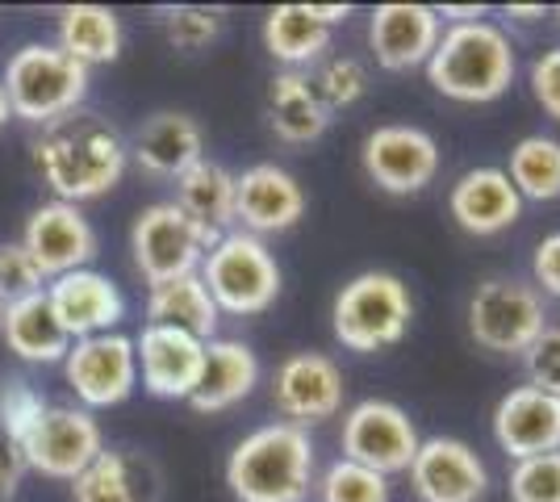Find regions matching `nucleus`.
I'll use <instances>...</instances> for the list:
<instances>
[{"label":"nucleus","instance_id":"1","mask_svg":"<svg viewBox=\"0 0 560 502\" xmlns=\"http://www.w3.org/2000/svg\"><path fill=\"white\" fill-rule=\"evenodd\" d=\"M130 151L114 126L96 114H68V118L43 126L34 139V172L55 192V201H93L105 197L126 176Z\"/></svg>","mask_w":560,"mask_h":502},{"label":"nucleus","instance_id":"2","mask_svg":"<svg viewBox=\"0 0 560 502\" xmlns=\"http://www.w3.org/2000/svg\"><path fill=\"white\" fill-rule=\"evenodd\" d=\"M514 75H518V59H514L511 34L490 17L447 25L435 55L427 59L431 89L460 105H490L498 96H506Z\"/></svg>","mask_w":560,"mask_h":502},{"label":"nucleus","instance_id":"3","mask_svg":"<svg viewBox=\"0 0 560 502\" xmlns=\"http://www.w3.org/2000/svg\"><path fill=\"white\" fill-rule=\"evenodd\" d=\"M226 486L238 502H305L314 490V440L298 423H264L234 444Z\"/></svg>","mask_w":560,"mask_h":502},{"label":"nucleus","instance_id":"4","mask_svg":"<svg viewBox=\"0 0 560 502\" xmlns=\"http://www.w3.org/2000/svg\"><path fill=\"white\" fill-rule=\"evenodd\" d=\"M410 323H415L410 285L381 268L351 277L330 302V331L348 352H360V357L397 348L410 335Z\"/></svg>","mask_w":560,"mask_h":502},{"label":"nucleus","instance_id":"5","mask_svg":"<svg viewBox=\"0 0 560 502\" xmlns=\"http://www.w3.org/2000/svg\"><path fill=\"white\" fill-rule=\"evenodd\" d=\"M0 89H4L13 118L30 126H50L75 114L80 101L89 96V68L50 43H30L9 55Z\"/></svg>","mask_w":560,"mask_h":502},{"label":"nucleus","instance_id":"6","mask_svg":"<svg viewBox=\"0 0 560 502\" xmlns=\"http://www.w3.org/2000/svg\"><path fill=\"white\" fill-rule=\"evenodd\" d=\"M201 281L210 289L218 314H264L280 297V264L268 243L247 231H226L201 260Z\"/></svg>","mask_w":560,"mask_h":502},{"label":"nucleus","instance_id":"7","mask_svg":"<svg viewBox=\"0 0 560 502\" xmlns=\"http://www.w3.org/2000/svg\"><path fill=\"white\" fill-rule=\"evenodd\" d=\"M548 327L544 293L518 277H486L468 297V335L493 357H523Z\"/></svg>","mask_w":560,"mask_h":502},{"label":"nucleus","instance_id":"8","mask_svg":"<svg viewBox=\"0 0 560 502\" xmlns=\"http://www.w3.org/2000/svg\"><path fill=\"white\" fill-rule=\"evenodd\" d=\"M222 235H213L206 226H197L192 218L176 206V201H155L135 218L130 231V252H135V268L147 285H164L176 277L197 272L206 252Z\"/></svg>","mask_w":560,"mask_h":502},{"label":"nucleus","instance_id":"9","mask_svg":"<svg viewBox=\"0 0 560 502\" xmlns=\"http://www.w3.org/2000/svg\"><path fill=\"white\" fill-rule=\"evenodd\" d=\"M419 444L422 435L415 419L389 398H364L343 415V431H339L343 460H355L381 478L406 474L415 465Z\"/></svg>","mask_w":560,"mask_h":502},{"label":"nucleus","instance_id":"10","mask_svg":"<svg viewBox=\"0 0 560 502\" xmlns=\"http://www.w3.org/2000/svg\"><path fill=\"white\" fill-rule=\"evenodd\" d=\"M360 164L381 192L415 197L440 176V143L422 126L385 121V126L369 130V139L360 147Z\"/></svg>","mask_w":560,"mask_h":502},{"label":"nucleus","instance_id":"11","mask_svg":"<svg viewBox=\"0 0 560 502\" xmlns=\"http://www.w3.org/2000/svg\"><path fill=\"white\" fill-rule=\"evenodd\" d=\"M101 453L105 435L84 407H47L22 440L25 469L59 481H75Z\"/></svg>","mask_w":560,"mask_h":502},{"label":"nucleus","instance_id":"12","mask_svg":"<svg viewBox=\"0 0 560 502\" xmlns=\"http://www.w3.org/2000/svg\"><path fill=\"white\" fill-rule=\"evenodd\" d=\"M71 394L93 407H117L135 394L139 385V357H135V339L130 335H93V339H75L71 352L63 357Z\"/></svg>","mask_w":560,"mask_h":502},{"label":"nucleus","instance_id":"13","mask_svg":"<svg viewBox=\"0 0 560 502\" xmlns=\"http://www.w3.org/2000/svg\"><path fill=\"white\" fill-rule=\"evenodd\" d=\"M343 369L339 360L327 352H293L289 360H280L277 377H272V402L284 415V423L298 428H314L327 423L343 410Z\"/></svg>","mask_w":560,"mask_h":502},{"label":"nucleus","instance_id":"14","mask_svg":"<svg viewBox=\"0 0 560 502\" xmlns=\"http://www.w3.org/2000/svg\"><path fill=\"white\" fill-rule=\"evenodd\" d=\"M406 474L419 502H481L490 490L486 460L456 435H427Z\"/></svg>","mask_w":560,"mask_h":502},{"label":"nucleus","instance_id":"15","mask_svg":"<svg viewBox=\"0 0 560 502\" xmlns=\"http://www.w3.org/2000/svg\"><path fill=\"white\" fill-rule=\"evenodd\" d=\"M305 218L302 180L280 164H252L234 176V231L247 235H284Z\"/></svg>","mask_w":560,"mask_h":502},{"label":"nucleus","instance_id":"16","mask_svg":"<svg viewBox=\"0 0 560 502\" xmlns=\"http://www.w3.org/2000/svg\"><path fill=\"white\" fill-rule=\"evenodd\" d=\"M22 247L30 252V260L38 264V272L55 281L63 272L89 268V260L96 256V231L93 222L80 214V206L47 201L25 222Z\"/></svg>","mask_w":560,"mask_h":502},{"label":"nucleus","instance_id":"17","mask_svg":"<svg viewBox=\"0 0 560 502\" xmlns=\"http://www.w3.org/2000/svg\"><path fill=\"white\" fill-rule=\"evenodd\" d=\"M135 357H139L142 385L151 398L188 402L197 382H201V369H206V339L147 323L135 339Z\"/></svg>","mask_w":560,"mask_h":502},{"label":"nucleus","instance_id":"18","mask_svg":"<svg viewBox=\"0 0 560 502\" xmlns=\"http://www.w3.org/2000/svg\"><path fill=\"white\" fill-rule=\"evenodd\" d=\"M493 444L511 460L560 453V398L536 385H514L493 407Z\"/></svg>","mask_w":560,"mask_h":502},{"label":"nucleus","instance_id":"19","mask_svg":"<svg viewBox=\"0 0 560 502\" xmlns=\"http://www.w3.org/2000/svg\"><path fill=\"white\" fill-rule=\"evenodd\" d=\"M447 214L465 235L493 240L523 218V197H518V189L502 167L481 164L456 176V185L447 192Z\"/></svg>","mask_w":560,"mask_h":502},{"label":"nucleus","instance_id":"20","mask_svg":"<svg viewBox=\"0 0 560 502\" xmlns=\"http://www.w3.org/2000/svg\"><path fill=\"white\" fill-rule=\"evenodd\" d=\"M444 22L431 4H376L369 17V47L385 72H415L440 47Z\"/></svg>","mask_w":560,"mask_h":502},{"label":"nucleus","instance_id":"21","mask_svg":"<svg viewBox=\"0 0 560 502\" xmlns=\"http://www.w3.org/2000/svg\"><path fill=\"white\" fill-rule=\"evenodd\" d=\"M47 302L55 318L63 323V331L75 339H93V335H109L126 314V297L121 289L93 268H75L47 281Z\"/></svg>","mask_w":560,"mask_h":502},{"label":"nucleus","instance_id":"22","mask_svg":"<svg viewBox=\"0 0 560 502\" xmlns=\"http://www.w3.org/2000/svg\"><path fill=\"white\" fill-rule=\"evenodd\" d=\"M126 151L142 172L176 180L197 160H206V135H201L197 118H188L180 109H160L135 130V143Z\"/></svg>","mask_w":560,"mask_h":502},{"label":"nucleus","instance_id":"23","mask_svg":"<svg viewBox=\"0 0 560 502\" xmlns=\"http://www.w3.org/2000/svg\"><path fill=\"white\" fill-rule=\"evenodd\" d=\"M259 385V357L243 343V339H218L213 335L206 343V369L201 382L192 389L188 407L201 415H222V410L238 407L243 398H252Z\"/></svg>","mask_w":560,"mask_h":502},{"label":"nucleus","instance_id":"24","mask_svg":"<svg viewBox=\"0 0 560 502\" xmlns=\"http://www.w3.org/2000/svg\"><path fill=\"white\" fill-rule=\"evenodd\" d=\"M0 335H4V348L30 364H59L71 352V335L50 311L47 289L30 293L22 302H9L0 314Z\"/></svg>","mask_w":560,"mask_h":502},{"label":"nucleus","instance_id":"25","mask_svg":"<svg viewBox=\"0 0 560 502\" xmlns=\"http://www.w3.org/2000/svg\"><path fill=\"white\" fill-rule=\"evenodd\" d=\"M160 474L135 453H105L71 481V502H155Z\"/></svg>","mask_w":560,"mask_h":502},{"label":"nucleus","instance_id":"26","mask_svg":"<svg viewBox=\"0 0 560 502\" xmlns=\"http://www.w3.org/2000/svg\"><path fill=\"white\" fill-rule=\"evenodd\" d=\"M330 114L314 93L305 72H277L268 80V130L280 143L305 147L327 135Z\"/></svg>","mask_w":560,"mask_h":502},{"label":"nucleus","instance_id":"27","mask_svg":"<svg viewBox=\"0 0 560 502\" xmlns=\"http://www.w3.org/2000/svg\"><path fill=\"white\" fill-rule=\"evenodd\" d=\"M330 25L314 17L310 4H277L264 17V50L284 63V72H302L310 63H323L330 50Z\"/></svg>","mask_w":560,"mask_h":502},{"label":"nucleus","instance_id":"28","mask_svg":"<svg viewBox=\"0 0 560 502\" xmlns=\"http://www.w3.org/2000/svg\"><path fill=\"white\" fill-rule=\"evenodd\" d=\"M147 323L151 327H172V331H185L192 339L210 343L213 331H218V306H213L201 272L151 285V293H147Z\"/></svg>","mask_w":560,"mask_h":502},{"label":"nucleus","instance_id":"29","mask_svg":"<svg viewBox=\"0 0 560 502\" xmlns=\"http://www.w3.org/2000/svg\"><path fill=\"white\" fill-rule=\"evenodd\" d=\"M176 206L213 235L234 231V172L213 160H197L176 176Z\"/></svg>","mask_w":560,"mask_h":502},{"label":"nucleus","instance_id":"30","mask_svg":"<svg viewBox=\"0 0 560 502\" xmlns=\"http://www.w3.org/2000/svg\"><path fill=\"white\" fill-rule=\"evenodd\" d=\"M59 50H68L75 63L96 68V63H114L121 55V22L114 9L105 4H68L59 13Z\"/></svg>","mask_w":560,"mask_h":502},{"label":"nucleus","instance_id":"31","mask_svg":"<svg viewBox=\"0 0 560 502\" xmlns=\"http://www.w3.org/2000/svg\"><path fill=\"white\" fill-rule=\"evenodd\" d=\"M511 176L523 201H557L560 197V139L552 135H527L511 147V164L502 167Z\"/></svg>","mask_w":560,"mask_h":502},{"label":"nucleus","instance_id":"32","mask_svg":"<svg viewBox=\"0 0 560 502\" xmlns=\"http://www.w3.org/2000/svg\"><path fill=\"white\" fill-rule=\"evenodd\" d=\"M310 84H314V93L323 101V109L335 114V109H351L360 96L369 93V72H364L360 59L335 55V59H323V63H318V72L310 75Z\"/></svg>","mask_w":560,"mask_h":502},{"label":"nucleus","instance_id":"33","mask_svg":"<svg viewBox=\"0 0 560 502\" xmlns=\"http://www.w3.org/2000/svg\"><path fill=\"white\" fill-rule=\"evenodd\" d=\"M314 486H318L323 502H389V478H381L355 460H343V456L327 465V474Z\"/></svg>","mask_w":560,"mask_h":502},{"label":"nucleus","instance_id":"34","mask_svg":"<svg viewBox=\"0 0 560 502\" xmlns=\"http://www.w3.org/2000/svg\"><path fill=\"white\" fill-rule=\"evenodd\" d=\"M506 494H511V502H560V453L514 460Z\"/></svg>","mask_w":560,"mask_h":502},{"label":"nucleus","instance_id":"35","mask_svg":"<svg viewBox=\"0 0 560 502\" xmlns=\"http://www.w3.org/2000/svg\"><path fill=\"white\" fill-rule=\"evenodd\" d=\"M50 402L34 389V385L25 382V377H4L0 382V431L9 435V440H18L22 444L30 428L43 419V410Z\"/></svg>","mask_w":560,"mask_h":502},{"label":"nucleus","instance_id":"36","mask_svg":"<svg viewBox=\"0 0 560 502\" xmlns=\"http://www.w3.org/2000/svg\"><path fill=\"white\" fill-rule=\"evenodd\" d=\"M222 17L218 9H201V4H180V9H167L164 13V38L176 50H206L218 38Z\"/></svg>","mask_w":560,"mask_h":502},{"label":"nucleus","instance_id":"37","mask_svg":"<svg viewBox=\"0 0 560 502\" xmlns=\"http://www.w3.org/2000/svg\"><path fill=\"white\" fill-rule=\"evenodd\" d=\"M47 277L38 272V264L30 260V252L18 243H0V302H22L30 293H43Z\"/></svg>","mask_w":560,"mask_h":502},{"label":"nucleus","instance_id":"38","mask_svg":"<svg viewBox=\"0 0 560 502\" xmlns=\"http://www.w3.org/2000/svg\"><path fill=\"white\" fill-rule=\"evenodd\" d=\"M523 369H527V385L560 398V327H544V335L523 352Z\"/></svg>","mask_w":560,"mask_h":502},{"label":"nucleus","instance_id":"39","mask_svg":"<svg viewBox=\"0 0 560 502\" xmlns=\"http://www.w3.org/2000/svg\"><path fill=\"white\" fill-rule=\"evenodd\" d=\"M527 84H532V96L544 109V118L560 121V47L539 55L532 63V72H527Z\"/></svg>","mask_w":560,"mask_h":502},{"label":"nucleus","instance_id":"40","mask_svg":"<svg viewBox=\"0 0 560 502\" xmlns=\"http://www.w3.org/2000/svg\"><path fill=\"white\" fill-rule=\"evenodd\" d=\"M532 277H536V289H544L548 297L560 302V231H552V235H544V240L536 243Z\"/></svg>","mask_w":560,"mask_h":502},{"label":"nucleus","instance_id":"41","mask_svg":"<svg viewBox=\"0 0 560 502\" xmlns=\"http://www.w3.org/2000/svg\"><path fill=\"white\" fill-rule=\"evenodd\" d=\"M22 478H25L22 444H18V440H9V435L0 431V502H13Z\"/></svg>","mask_w":560,"mask_h":502},{"label":"nucleus","instance_id":"42","mask_svg":"<svg viewBox=\"0 0 560 502\" xmlns=\"http://www.w3.org/2000/svg\"><path fill=\"white\" fill-rule=\"evenodd\" d=\"M435 13H440V22H452V25L481 22V17H486L481 4H444V9H435Z\"/></svg>","mask_w":560,"mask_h":502},{"label":"nucleus","instance_id":"43","mask_svg":"<svg viewBox=\"0 0 560 502\" xmlns=\"http://www.w3.org/2000/svg\"><path fill=\"white\" fill-rule=\"evenodd\" d=\"M506 17H518V22H536V17H544V4H506Z\"/></svg>","mask_w":560,"mask_h":502},{"label":"nucleus","instance_id":"44","mask_svg":"<svg viewBox=\"0 0 560 502\" xmlns=\"http://www.w3.org/2000/svg\"><path fill=\"white\" fill-rule=\"evenodd\" d=\"M9 118H13V114H9V101H4V89H0V126H4Z\"/></svg>","mask_w":560,"mask_h":502},{"label":"nucleus","instance_id":"45","mask_svg":"<svg viewBox=\"0 0 560 502\" xmlns=\"http://www.w3.org/2000/svg\"><path fill=\"white\" fill-rule=\"evenodd\" d=\"M0 314H4V302H0Z\"/></svg>","mask_w":560,"mask_h":502}]
</instances>
